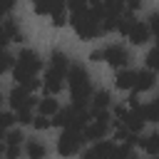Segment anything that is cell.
<instances>
[{
	"label": "cell",
	"instance_id": "39",
	"mask_svg": "<svg viewBox=\"0 0 159 159\" xmlns=\"http://www.w3.org/2000/svg\"><path fill=\"white\" fill-rule=\"evenodd\" d=\"M35 2H37V0H35Z\"/></svg>",
	"mask_w": 159,
	"mask_h": 159
},
{
	"label": "cell",
	"instance_id": "23",
	"mask_svg": "<svg viewBox=\"0 0 159 159\" xmlns=\"http://www.w3.org/2000/svg\"><path fill=\"white\" fill-rule=\"evenodd\" d=\"M45 152H47V149H45L40 142H30V144H27V154H30L32 159H40V157H45Z\"/></svg>",
	"mask_w": 159,
	"mask_h": 159
},
{
	"label": "cell",
	"instance_id": "31",
	"mask_svg": "<svg viewBox=\"0 0 159 159\" xmlns=\"http://www.w3.org/2000/svg\"><path fill=\"white\" fill-rule=\"evenodd\" d=\"M12 7H15V0H0V17H5Z\"/></svg>",
	"mask_w": 159,
	"mask_h": 159
},
{
	"label": "cell",
	"instance_id": "32",
	"mask_svg": "<svg viewBox=\"0 0 159 159\" xmlns=\"http://www.w3.org/2000/svg\"><path fill=\"white\" fill-rule=\"evenodd\" d=\"M112 114L117 117V122H122V119H124V114H127V107H119V104H117V107L112 109Z\"/></svg>",
	"mask_w": 159,
	"mask_h": 159
},
{
	"label": "cell",
	"instance_id": "33",
	"mask_svg": "<svg viewBox=\"0 0 159 159\" xmlns=\"http://www.w3.org/2000/svg\"><path fill=\"white\" fill-rule=\"evenodd\" d=\"M137 7H142V0H124V10H137Z\"/></svg>",
	"mask_w": 159,
	"mask_h": 159
},
{
	"label": "cell",
	"instance_id": "21",
	"mask_svg": "<svg viewBox=\"0 0 159 159\" xmlns=\"http://www.w3.org/2000/svg\"><path fill=\"white\" fill-rule=\"evenodd\" d=\"M15 122H20V124H32V107L15 109Z\"/></svg>",
	"mask_w": 159,
	"mask_h": 159
},
{
	"label": "cell",
	"instance_id": "16",
	"mask_svg": "<svg viewBox=\"0 0 159 159\" xmlns=\"http://www.w3.org/2000/svg\"><path fill=\"white\" fill-rule=\"evenodd\" d=\"M92 112L89 114H97V112H102V109H107L109 107V92L107 89H99V92H94L92 94Z\"/></svg>",
	"mask_w": 159,
	"mask_h": 159
},
{
	"label": "cell",
	"instance_id": "34",
	"mask_svg": "<svg viewBox=\"0 0 159 159\" xmlns=\"http://www.w3.org/2000/svg\"><path fill=\"white\" fill-rule=\"evenodd\" d=\"M7 42H10V37H7V32H5V30H2V25H0V47H5Z\"/></svg>",
	"mask_w": 159,
	"mask_h": 159
},
{
	"label": "cell",
	"instance_id": "29",
	"mask_svg": "<svg viewBox=\"0 0 159 159\" xmlns=\"http://www.w3.org/2000/svg\"><path fill=\"white\" fill-rule=\"evenodd\" d=\"M50 17H52V20H50V22H52V25H55V27H62V25H65V22H67V17H65V10H62V12H52V15H50Z\"/></svg>",
	"mask_w": 159,
	"mask_h": 159
},
{
	"label": "cell",
	"instance_id": "5",
	"mask_svg": "<svg viewBox=\"0 0 159 159\" xmlns=\"http://www.w3.org/2000/svg\"><path fill=\"white\" fill-rule=\"evenodd\" d=\"M82 144H84L82 129H62V134L57 139V152L62 157H72V154H77L82 149Z\"/></svg>",
	"mask_w": 159,
	"mask_h": 159
},
{
	"label": "cell",
	"instance_id": "6",
	"mask_svg": "<svg viewBox=\"0 0 159 159\" xmlns=\"http://www.w3.org/2000/svg\"><path fill=\"white\" fill-rule=\"evenodd\" d=\"M94 119H89L87 124H84V129H82V134H84V139H89V142H99L107 132H109V114H107V109H102V112H97V114H92Z\"/></svg>",
	"mask_w": 159,
	"mask_h": 159
},
{
	"label": "cell",
	"instance_id": "36",
	"mask_svg": "<svg viewBox=\"0 0 159 159\" xmlns=\"http://www.w3.org/2000/svg\"><path fill=\"white\" fill-rule=\"evenodd\" d=\"M0 142H5V129L0 127Z\"/></svg>",
	"mask_w": 159,
	"mask_h": 159
},
{
	"label": "cell",
	"instance_id": "27",
	"mask_svg": "<svg viewBox=\"0 0 159 159\" xmlns=\"http://www.w3.org/2000/svg\"><path fill=\"white\" fill-rule=\"evenodd\" d=\"M149 30H152V35H157V42H159V12H154L152 17H149Z\"/></svg>",
	"mask_w": 159,
	"mask_h": 159
},
{
	"label": "cell",
	"instance_id": "18",
	"mask_svg": "<svg viewBox=\"0 0 159 159\" xmlns=\"http://www.w3.org/2000/svg\"><path fill=\"white\" fill-rule=\"evenodd\" d=\"M2 30L7 32L10 42H25V35H22V30L15 25V20H2Z\"/></svg>",
	"mask_w": 159,
	"mask_h": 159
},
{
	"label": "cell",
	"instance_id": "12",
	"mask_svg": "<svg viewBox=\"0 0 159 159\" xmlns=\"http://www.w3.org/2000/svg\"><path fill=\"white\" fill-rule=\"evenodd\" d=\"M122 124L129 129V132H142V127H144V117H142V112H139V104L137 107H132V109H127V114H124V119H122Z\"/></svg>",
	"mask_w": 159,
	"mask_h": 159
},
{
	"label": "cell",
	"instance_id": "7",
	"mask_svg": "<svg viewBox=\"0 0 159 159\" xmlns=\"http://www.w3.org/2000/svg\"><path fill=\"white\" fill-rule=\"evenodd\" d=\"M102 60H104V62H109L112 67L122 70V67H127V65H129V52H127L122 45H109V47H104V50H102Z\"/></svg>",
	"mask_w": 159,
	"mask_h": 159
},
{
	"label": "cell",
	"instance_id": "8",
	"mask_svg": "<svg viewBox=\"0 0 159 159\" xmlns=\"http://www.w3.org/2000/svg\"><path fill=\"white\" fill-rule=\"evenodd\" d=\"M7 102H10V107H12V109H25V107H35V104H37V99L32 97V92H30V89H25L22 84H20V87H15V89L10 92V99H7Z\"/></svg>",
	"mask_w": 159,
	"mask_h": 159
},
{
	"label": "cell",
	"instance_id": "19",
	"mask_svg": "<svg viewBox=\"0 0 159 159\" xmlns=\"http://www.w3.org/2000/svg\"><path fill=\"white\" fill-rule=\"evenodd\" d=\"M50 67H55V70H60V72L67 75V70H70V60H67V55L60 52V50H55V52L50 55Z\"/></svg>",
	"mask_w": 159,
	"mask_h": 159
},
{
	"label": "cell",
	"instance_id": "30",
	"mask_svg": "<svg viewBox=\"0 0 159 159\" xmlns=\"http://www.w3.org/2000/svg\"><path fill=\"white\" fill-rule=\"evenodd\" d=\"M12 122H15V114H10V112H0V127H2V129H7Z\"/></svg>",
	"mask_w": 159,
	"mask_h": 159
},
{
	"label": "cell",
	"instance_id": "13",
	"mask_svg": "<svg viewBox=\"0 0 159 159\" xmlns=\"http://www.w3.org/2000/svg\"><path fill=\"white\" fill-rule=\"evenodd\" d=\"M114 87H117V89H132V87H134V72L122 67V70L117 72V77H114Z\"/></svg>",
	"mask_w": 159,
	"mask_h": 159
},
{
	"label": "cell",
	"instance_id": "25",
	"mask_svg": "<svg viewBox=\"0 0 159 159\" xmlns=\"http://www.w3.org/2000/svg\"><path fill=\"white\" fill-rule=\"evenodd\" d=\"M67 7H70L72 12H82V10L89 7V0H67Z\"/></svg>",
	"mask_w": 159,
	"mask_h": 159
},
{
	"label": "cell",
	"instance_id": "26",
	"mask_svg": "<svg viewBox=\"0 0 159 159\" xmlns=\"http://www.w3.org/2000/svg\"><path fill=\"white\" fill-rule=\"evenodd\" d=\"M147 65H149V70H159V45L147 55Z\"/></svg>",
	"mask_w": 159,
	"mask_h": 159
},
{
	"label": "cell",
	"instance_id": "37",
	"mask_svg": "<svg viewBox=\"0 0 159 159\" xmlns=\"http://www.w3.org/2000/svg\"><path fill=\"white\" fill-rule=\"evenodd\" d=\"M0 25H2V17H0Z\"/></svg>",
	"mask_w": 159,
	"mask_h": 159
},
{
	"label": "cell",
	"instance_id": "3",
	"mask_svg": "<svg viewBox=\"0 0 159 159\" xmlns=\"http://www.w3.org/2000/svg\"><path fill=\"white\" fill-rule=\"evenodd\" d=\"M92 119V114L84 109V107H65V109H57L52 114V127H62V129H84V124Z\"/></svg>",
	"mask_w": 159,
	"mask_h": 159
},
{
	"label": "cell",
	"instance_id": "9",
	"mask_svg": "<svg viewBox=\"0 0 159 159\" xmlns=\"http://www.w3.org/2000/svg\"><path fill=\"white\" fill-rule=\"evenodd\" d=\"M62 82H65V72L55 70V67H47L45 77H42V89L45 94H57L62 89Z\"/></svg>",
	"mask_w": 159,
	"mask_h": 159
},
{
	"label": "cell",
	"instance_id": "24",
	"mask_svg": "<svg viewBox=\"0 0 159 159\" xmlns=\"http://www.w3.org/2000/svg\"><path fill=\"white\" fill-rule=\"evenodd\" d=\"M32 127H35L37 132H42V129L52 127V122H50V117H45V114H37V117H32Z\"/></svg>",
	"mask_w": 159,
	"mask_h": 159
},
{
	"label": "cell",
	"instance_id": "14",
	"mask_svg": "<svg viewBox=\"0 0 159 159\" xmlns=\"http://www.w3.org/2000/svg\"><path fill=\"white\" fill-rule=\"evenodd\" d=\"M84 157H117V147L109 142H102V144L92 147L89 152H84Z\"/></svg>",
	"mask_w": 159,
	"mask_h": 159
},
{
	"label": "cell",
	"instance_id": "11",
	"mask_svg": "<svg viewBox=\"0 0 159 159\" xmlns=\"http://www.w3.org/2000/svg\"><path fill=\"white\" fill-rule=\"evenodd\" d=\"M154 82H157V77H154V70H142V72H134V92H147V89H152L154 87Z\"/></svg>",
	"mask_w": 159,
	"mask_h": 159
},
{
	"label": "cell",
	"instance_id": "10",
	"mask_svg": "<svg viewBox=\"0 0 159 159\" xmlns=\"http://www.w3.org/2000/svg\"><path fill=\"white\" fill-rule=\"evenodd\" d=\"M149 35H152L149 25H147V22L134 20V22H132V27H129V32H127V40H129L132 45H144V42L149 40Z\"/></svg>",
	"mask_w": 159,
	"mask_h": 159
},
{
	"label": "cell",
	"instance_id": "35",
	"mask_svg": "<svg viewBox=\"0 0 159 159\" xmlns=\"http://www.w3.org/2000/svg\"><path fill=\"white\" fill-rule=\"evenodd\" d=\"M89 60H94V62H99V60H102V50H94V52L89 55Z\"/></svg>",
	"mask_w": 159,
	"mask_h": 159
},
{
	"label": "cell",
	"instance_id": "4",
	"mask_svg": "<svg viewBox=\"0 0 159 159\" xmlns=\"http://www.w3.org/2000/svg\"><path fill=\"white\" fill-rule=\"evenodd\" d=\"M70 20H72L75 32H77L82 40H94V37H99V32H102V25H99L97 15L92 12V7H87V10H82V12H72Z\"/></svg>",
	"mask_w": 159,
	"mask_h": 159
},
{
	"label": "cell",
	"instance_id": "28",
	"mask_svg": "<svg viewBox=\"0 0 159 159\" xmlns=\"http://www.w3.org/2000/svg\"><path fill=\"white\" fill-rule=\"evenodd\" d=\"M25 137L20 132H5V144H20Z\"/></svg>",
	"mask_w": 159,
	"mask_h": 159
},
{
	"label": "cell",
	"instance_id": "1",
	"mask_svg": "<svg viewBox=\"0 0 159 159\" xmlns=\"http://www.w3.org/2000/svg\"><path fill=\"white\" fill-rule=\"evenodd\" d=\"M40 67H42V60H40L32 50H22L20 57L15 60V80H17L25 89L35 92V89L40 87V80H37Z\"/></svg>",
	"mask_w": 159,
	"mask_h": 159
},
{
	"label": "cell",
	"instance_id": "20",
	"mask_svg": "<svg viewBox=\"0 0 159 159\" xmlns=\"http://www.w3.org/2000/svg\"><path fill=\"white\" fill-rule=\"evenodd\" d=\"M37 109H40V114H45V117H52V114L60 109V104H57V99H55L52 94H47L45 99H40V102H37Z\"/></svg>",
	"mask_w": 159,
	"mask_h": 159
},
{
	"label": "cell",
	"instance_id": "15",
	"mask_svg": "<svg viewBox=\"0 0 159 159\" xmlns=\"http://www.w3.org/2000/svg\"><path fill=\"white\" fill-rule=\"evenodd\" d=\"M139 112H142L144 122H159V97L149 104H139Z\"/></svg>",
	"mask_w": 159,
	"mask_h": 159
},
{
	"label": "cell",
	"instance_id": "22",
	"mask_svg": "<svg viewBox=\"0 0 159 159\" xmlns=\"http://www.w3.org/2000/svg\"><path fill=\"white\" fill-rule=\"evenodd\" d=\"M12 62H15V57H12V55H7V52H5V47H0V75H2V72H7V70L12 67Z\"/></svg>",
	"mask_w": 159,
	"mask_h": 159
},
{
	"label": "cell",
	"instance_id": "17",
	"mask_svg": "<svg viewBox=\"0 0 159 159\" xmlns=\"http://www.w3.org/2000/svg\"><path fill=\"white\" fill-rule=\"evenodd\" d=\"M147 154H159V132H152L149 137H144V139H139L137 142Z\"/></svg>",
	"mask_w": 159,
	"mask_h": 159
},
{
	"label": "cell",
	"instance_id": "2",
	"mask_svg": "<svg viewBox=\"0 0 159 159\" xmlns=\"http://www.w3.org/2000/svg\"><path fill=\"white\" fill-rule=\"evenodd\" d=\"M67 80H70V94H72V104L84 107L92 97V84H89V75L82 65H70L67 70Z\"/></svg>",
	"mask_w": 159,
	"mask_h": 159
},
{
	"label": "cell",
	"instance_id": "38",
	"mask_svg": "<svg viewBox=\"0 0 159 159\" xmlns=\"http://www.w3.org/2000/svg\"><path fill=\"white\" fill-rule=\"evenodd\" d=\"M0 99H2V97H0Z\"/></svg>",
	"mask_w": 159,
	"mask_h": 159
}]
</instances>
